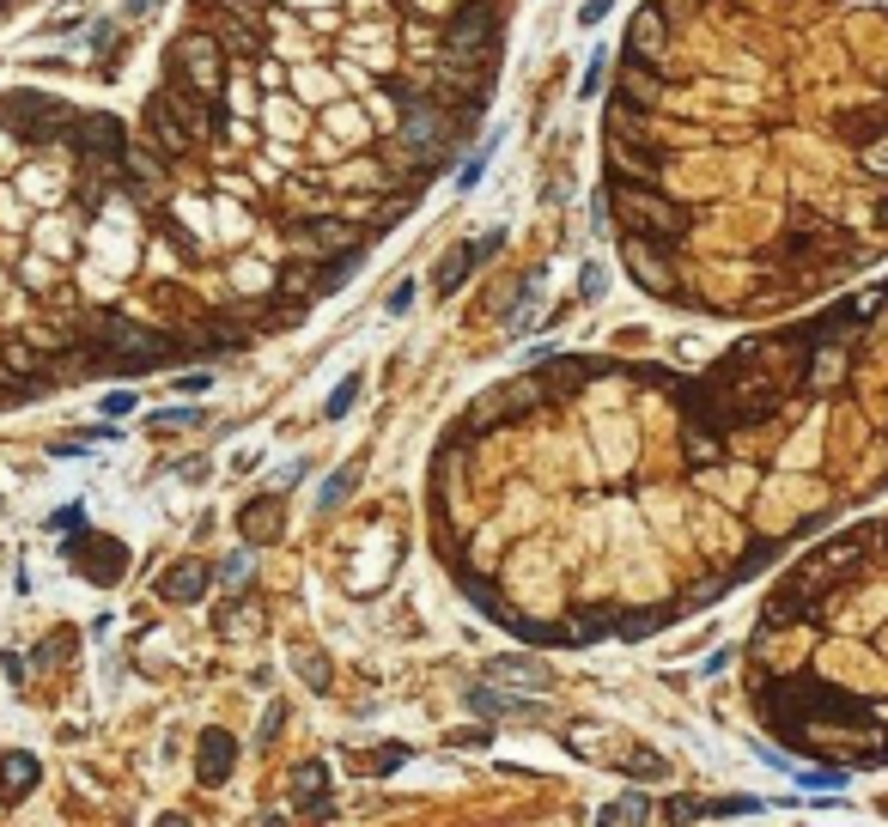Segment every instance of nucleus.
Instances as JSON below:
<instances>
[{
	"mask_svg": "<svg viewBox=\"0 0 888 827\" xmlns=\"http://www.w3.org/2000/svg\"><path fill=\"white\" fill-rule=\"evenodd\" d=\"M177 55H183V67L195 73V86H219V67H213V49H207V43H183Z\"/></svg>",
	"mask_w": 888,
	"mask_h": 827,
	"instance_id": "obj_4",
	"label": "nucleus"
},
{
	"mask_svg": "<svg viewBox=\"0 0 888 827\" xmlns=\"http://www.w3.org/2000/svg\"><path fill=\"white\" fill-rule=\"evenodd\" d=\"M627 268H633V280H651V286H663V268H657V262H651V256H645L639 244L627 250Z\"/></svg>",
	"mask_w": 888,
	"mask_h": 827,
	"instance_id": "obj_10",
	"label": "nucleus"
},
{
	"mask_svg": "<svg viewBox=\"0 0 888 827\" xmlns=\"http://www.w3.org/2000/svg\"><path fill=\"white\" fill-rule=\"evenodd\" d=\"M469 706L481 712V718H548V700H511V694H487V688H475L469 694Z\"/></svg>",
	"mask_w": 888,
	"mask_h": 827,
	"instance_id": "obj_1",
	"label": "nucleus"
},
{
	"mask_svg": "<svg viewBox=\"0 0 888 827\" xmlns=\"http://www.w3.org/2000/svg\"><path fill=\"white\" fill-rule=\"evenodd\" d=\"M603 86V55H590V67H584V80H578V92L590 98V92H597Z\"/></svg>",
	"mask_w": 888,
	"mask_h": 827,
	"instance_id": "obj_13",
	"label": "nucleus"
},
{
	"mask_svg": "<svg viewBox=\"0 0 888 827\" xmlns=\"http://www.w3.org/2000/svg\"><path fill=\"white\" fill-rule=\"evenodd\" d=\"M627 43H633L645 61H657V43H663V25H657V13H639V19H633V31H627Z\"/></svg>",
	"mask_w": 888,
	"mask_h": 827,
	"instance_id": "obj_5",
	"label": "nucleus"
},
{
	"mask_svg": "<svg viewBox=\"0 0 888 827\" xmlns=\"http://www.w3.org/2000/svg\"><path fill=\"white\" fill-rule=\"evenodd\" d=\"M609 7H615V0H584V7H578V25H597V19H609Z\"/></svg>",
	"mask_w": 888,
	"mask_h": 827,
	"instance_id": "obj_14",
	"label": "nucleus"
},
{
	"mask_svg": "<svg viewBox=\"0 0 888 827\" xmlns=\"http://www.w3.org/2000/svg\"><path fill=\"white\" fill-rule=\"evenodd\" d=\"M493 682H530V694L548 688V669L530 663V657H493Z\"/></svg>",
	"mask_w": 888,
	"mask_h": 827,
	"instance_id": "obj_2",
	"label": "nucleus"
},
{
	"mask_svg": "<svg viewBox=\"0 0 888 827\" xmlns=\"http://www.w3.org/2000/svg\"><path fill=\"white\" fill-rule=\"evenodd\" d=\"M353 481H359V469L329 475V487H323V499H317V505H323V511H329V505H341V493H353Z\"/></svg>",
	"mask_w": 888,
	"mask_h": 827,
	"instance_id": "obj_11",
	"label": "nucleus"
},
{
	"mask_svg": "<svg viewBox=\"0 0 888 827\" xmlns=\"http://www.w3.org/2000/svg\"><path fill=\"white\" fill-rule=\"evenodd\" d=\"M201 584H207V572L183 566V572H171V578H165V596H171V603H189V596H201Z\"/></svg>",
	"mask_w": 888,
	"mask_h": 827,
	"instance_id": "obj_7",
	"label": "nucleus"
},
{
	"mask_svg": "<svg viewBox=\"0 0 888 827\" xmlns=\"http://www.w3.org/2000/svg\"><path fill=\"white\" fill-rule=\"evenodd\" d=\"M645 815H651L645 797H621V803H603L597 809V821H645Z\"/></svg>",
	"mask_w": 888,
	"mask_h": 827,
	"instance_id": "obj_8",
	"label": "nucleus"
},
{
	"mask_svg": "<svg viewBox=\"0 0 888 827\" xmlns=\"http://www.w3.org/2000/svg\"><path fill=\"white\" fill-rule=\"evenodd\" d=\"M226 767H232V736L226 730H207L201 736V773L207 779H226Z\"/></svg>",
	"mask_w": 888,
	"mask_h": 827,
	"instance_id": "obj_3",
	"label": "nucleus"
},
{
	"mask_svg": "<svg viewBox=\"0 0 888 827\" xmlns=\"http://www.w3.org/2000/svg\"><path fill=\"white\" fill-rule=\"evenodd\" d=\"M408 305H414V280H402V286L390 292V311H408Z\"/></svg>",
	"mask_w": 888,
	"mask_h": 827,
	"instance_id": "obj_15",
	"label": "nucleus"
},
{
	"mask_svg": "<svg viewBox=\"0 0 888 827\" xmlns=\"http://www.w3.org/2000/svg\"><path fill=\"white\" fill-rule=\"evenodd\" d=\"M7 7H13V0H0V13H7Z\"/></svg>",
	"mask_w": 888,
	"mask_h": 827,
	"instance_id": "obj_16",
	"label": "nucleus"
},
{
	"mask_svg": "<svg viewBox=\"0 0 888 827\" xmlns=\"http://www.w3.org/2000/svg\"><path fill=\"white\" fill-rule=\"evenodd\" d=\"M621 773L627 779H663V773H670V761H663V755H651V748H633V755H621Z\"/></svg>",
	"mask_w": 888,
	"mask_h": 827,
	"instance_id": "obj_6",
	"label": "nucleus"
},
{
	"mask_svg": "<svg viewBox=\"0 0 888 827\" xmlns=\"http://www.w3.org/2000/svg\"><path fill=\"white\" fill-rule=\"evenodd\" d=\"M578 292H584V298H603V292H609V274H603L597 262H590V268L578 274Z\"/></svg>",
	"mask_w": 888,
	"mask_h": 827,
	"instance_id": "obj_12",
	"label": "nucleus"
},
{
	"mask_svg": "<svg viewBox=\"0 0 888 827\" xmlns=\"http://www.w3.org/2000/svg\"><path fill=\"white\" fill-rule=\"evenodd\" d=\"M359 390H365V378H359V371H347V384H341V390L329 396V414H347V408L359 402Z\"/></svg>",
	"mask_w": 888,
	"mask_h": 827,
	"instance_id": "obj_9",
	"label": "nucleus"
}]
</instances>
